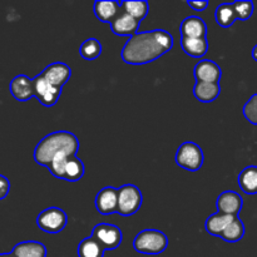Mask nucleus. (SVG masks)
Listing matches in <instances>:
<instances>
[{"label":"nucleus","mask_w":257,"mask_h":257,"mask_svg":"<svg viewBox=\"0 0 257 257\" xmlns=\"http://www.w3.org/2000/svg\"><path fill=\"white\" fill-rule=\"evenodd\" d=\"M122 10L135 18L138 22H142L146 18L148 13V3L140 0V2H132V0H127V2L120 3Z\"/></svg>","instance_id":"nucleus-26"},{"label":"nucleus","mask_w":257,"mask_h":257,"mask_svg":"<svg viewBox=\"0 0 257 257\" xmlns=\"http://www.w3.org/2000/svg\"><path fill=\"white\" fill-rule=\"evenodd\" d=\"M215 17L217 24L221 25L222 28H230L237 20L235 8H233L232 4H228V3L218 5L217 9H216Z\"/></svg>","instance_id":"nucleus-24"},{"label":"nucleus","mask_w":257,"mask_h":257,"mask_svg":"<svg viewBox=\"0 0 257 257\" xmlns=\"http://www.w3.org/2000/svg\"><path fill=\"white\" fill-rule=\"evenodd\" d=\"M104 247L94 237L84 238L78 246V257H104Z\"/></svg>","instance_id":"nucleus-22"},{"label":"nucleus","mask_w":257,"mask_h":257,"mask_svg":"<svg viewBox=\"0 0 257 257\" xmlns=\"http://www.w3.org/2000/svg\"><path fill=\"white\" fill-rule=\"evenodd\" d=\"M102 44L99 43V40H97L95 38H89V39L84 40L83 44L80 45L79 54L83 59L85 60H94L102 54Z\"/></svg>","instance_id":"nucleus-27"},{"label":"nucleus","mask_w":257,"mask_h":257,"mask_svg":"<svg viewBox=\"0 0 257 257\" xmlns=\"http://www.w3.org/2000/svg\"><path fill=\"white\" fill-rule=\"evenodd\" d=\"M122 10L119 2H114V0H98L94 3V14L100 22L103 23H110L112 24L113 20L118 17V14Z\"/></svg>","instance_id":"nucleus-16"},{"label":"nucleus","mask_w":257,"mask_h":257,"mask_svg":"<svg viewBox=\"0 0 257 257\" xmlns=\"http://www.w3.org/2000/svg\"><path fill=\"white\" fill-rule=\"evenodd\" d=\"M243 206V198L235 191H225L221 193L216 201V207L218 212L225 215L236 216L241 212Z\"/></svg>","instance_id":"nucleus-11"},{"label":"nucleus","mask_w":257,"mask_h":257,"mask_svg":"<svg viewBox=\"0 0 257 257\" xmlns=\"http://www.w3.org/2000/svg\"><path fill=\"white\" fill-rule=\"evenodd\" d=\"M187 4L196 12H203L208 7V2H205V0H200V2H191V0H188Z\"/></svg>","instance_id":"nucleus-31"},{"label":"nucleus","mask_w":257,"mask_h":257,"mask_svg":"<svg viewBox=\"0 0 257 257\" xmlns=\"http://www.w3.org/2000/svg\"><path fill=\"white\" fill-rule=\"evenodd\" d=\"M197 82H207V83H220L222 77V70L220 65L211 59H203L196 64L193 69Z\"/></svg>","instance_id":"nucleus-12"},{"label":"nucleus","mask_w":257,"mask_h":257,"mask_svg":"<svg viewBox=\"0 0 257 257\" xmlns=\"http://www.w3.org/2000/svg\"><path fill=\"white\" fill-rule=\"evenodd\" d=\"M221 93L220 83L196 82L193 87V95L202 103H212Z\"/></svg>","instance_id":"nucleus-17"},{"label":"nucleus","mask_w":257,"mask_h":257,"mask_svg":"<svg viewBox=\"0 0 257 257\" xmlns=\"http://www.w3.org/2000/svg\"><path fill=\"white\" fill-rule=\"evenodd\" d=\"M12 253L17 257H45L47 248L43 243L35 241H25L14 246Z\"/></svg>","instance_id":"nucleus-20"},{"label":"nucleus","mask_w":257,"mask_h":257,"mask_svg":"<svg viewBox=\"0 0 257 257\" xmlns=\"http://www.w3.org/2000/svg\"><path fill=\"white\" fill-rule=\"evenodd\" d=\"M238 186L247 195L257 193V166H248L238 175Z\"/></svg>","instance_id":"nucleus-21"},{"label":"nucleus","mask_w":257,"mask_h":257,"mask_svg":"<svg viewBox=\"0 0 257 257\" xmlns=\"http://www.w3.org/2000/svg\"><path fill=\"white\" fill-rule=\"evenodd\" d=\"M243 115L251 124L257 125V94H253L243 107Z\"/></svg>","instance_id":"nucleus-29"},{"label":"nucleus","mask_w":257,"mask_h":257,"mask_svg":"<svg viewBox=\"0 0 257 257\" xmlns=\"http://www.w3.org/2000/svg\"><path fill=\"white\" fill-rule=\"evenodd\" d=\"M181 47L190 57L201 58L207 53L208 42L206 38H182Z\"/></svg>","instance_id":"nucleus-19"},{"label":"nucleus","mask_w":257,"mask_h":257,"mask_svg":"<svg viewBox=\"0 0 257 257\" xmlns=\"http://www.w3.org/2000/svg\"><path fill=\"white\" fill-rule=\"evenodd\" d=\"M10 190V182L5 176L0 175V200H4Z\"/></svg>","instance_id":"nucleus-30"},{"label":"nucleus","mask_w":257,"mask_h":257,"mask_svg":"<svg viewBox=\"0 0 257 257\" xmlns=\"http://www.w3.org/2000/svg\"><path fill=\"white\" fill-rule=\"evenodd\" d=\"M79 150L78 137L68 131L49 133L39 141L34 150V161L40 166L49 167L50 162L59 155L77 156Z\"/></svg>","instance_id":"nucleus-2"},{"label":"nucleus","mask_w":257,"mask_h":257,"mask_svg":"<svg viewBox=\"0 0 257 257\" xmlns=\"http://www.w3.org/2000/svg\"><path fill=\"white\" fill-rule=\"evenodd\" d=\"M173 48V37L162 29L141 32L130 38L122 50L127 64L142 65L153 62Z\"/></svg>","instance_id":"nucleus-1"},{"label":"nucleus","mask_w":257,"mask_h":257,"mask_svg":"<svg viewBox=\"0 0 257 257\" xmlns=\"http://www.w3.org/2000/svg\"><path fill=\"white\" fill-rule=\"evenodd\" d=\"M84 163L82 162V160L78 158L77 156H72L65 166L63 180L68 181V182H77V181L82 180V177L84 176Z\"/></svg>","instance_id":"nucleus-23"},{"label":"nucleus","mask_w":257,"mask_h":257,"mask_svg":"<svg viewBox=\"0 0 257 257\" xmlns=\"http://www.w3.org/2000/svg\"><path fill=\"white\" fill-rule=\"evenodd\" d=\"M34 85V97L39 100V103L44 107H53L57 104L60 97L62 89L50 84L42 74L37 75L33 79Z\"/></svg>","instance_id":"nucleus-8"},{"label":"nucleus","mask_w":257,"mask_h":257,"mask_svg":"<svg viewBox=\"0 0 257 257\" xmlns=\"http://www.w3.org/2000/svg\"><path fill=\"white\" fill-rule=\"evenodd\" d=\"M236 218V216L225 215V213H213L210 217L206 220V231L210 235L216 236V237H221L223 231L227 228V226L232 222Z\"/></svg>","instance_id":"nucleus-18"},{"label":"nucleus","mask_w":257,"mask_h":257,"mask_svg":"<svg viewBox=\"0 0 257 257\" xmlns=\"http://www.w3.org/2000/svg\"><path fill=\"white\" fill-rule=\"evenodd\" d=\"M180 30L182 38H206L207 35V25L205 20L196 15L186 18L181 23Z\"/></svg>","instance_id":"nucleus-15"},{"label":"nucleus","mask_w":257,"mask_h":257,"mask_svg":"<svg viewBox=\"0 0 257 257\" xmlns=\"http://www.w3.org/2000/svg\"><path fill=\"white\" fill-rule=\"evenodd\" d=\"M140 24L141 23L133 17H131L128 13H125L124 10H120L118 17L110 24V28H112V32L114 34L120 35V37H133L138 33Z\"/></svg>","instance_id":"nucleus-14"},{"label":"nucleus","mask_w":257,"mask_h":257,"mask_svg":"<svg viewBox=\"0 0 257 257\" xmlns=\"http://www.w3.org/2000/svg\"><path fill=\"white\" fill-rule=\"evenodd\" d=\"M233 8H235L236 17L240 20H247L252 17L253 14V3L247 0V2H235L232 3Z\"/></svg>","instance_id":"nucleus-28"},{"label":"nucleus","mask_w":257,"mask_h":257,"mask_svg":"<svg viewBox=\"0 0 257 257\" xmlns=\"http://www.w3.org/2000/svg\"><path fill=\"white\" fill-rule=\"evenodd\" d=\"M92 237H94L104 247V250H115L119 247L123 241L120 228L109 223H99L94 226L92 231Z\"/></svg>","instance_id":"nucleus-7"},{"label":"nucleus","mask_w":257,"mask_h":257,"mask_svg":"<svg viewBox=\"0 0 257 257\" xmlns=\"http://www.w3.org/2000/svg\"><path fill=\"white\" fill-rule=\"evenodd\" d=\"M42 75L50 84L62 89L63 85L67 84L68 80L72 77V69L65 63H52L45 67V69L42 72Z\"/></svg>","instance_id":"nucleus-10"},{"label":"nucleus","mask_w":257,"mask_h":257,"mask_svg":"<svg viewBox=\"0 0 257 257\" xmlns=\"http://www.w3.org/2000/svg\"><path fill=\"white\" fill-rule=\"evenodd\" d=\"M10 94L18 100V102H28L30 98L34 97V85L33 79L24 74H19L14 77L9 85Z\"/></svg>","instance_id":"nucleus-13"},{"label":"nucleus","mask_w":257,"mask_h":257,"mask_svg":"<svg viewBox=\"0 0 257 257\" xmlns=\"http://www.w3.org/2000/svg\"><path fill=\"white\" fill-rule=\"evenodd\" d=\"M203 151L197 143L185 142L178 147L176 153V163L190 172H196L203 166Z\"/></svg>","instance_id":"nucleus-4"},{"label":"nucleus","mask_w":257,"mask_h":257,"mask_svg":"<svg viewBox=\"0 0 257 257\" xmlns=\"http://www.w3.org/2000/svg\"><path fill=\"white\" fill-rule=\"evenodd\" d=\"M68 216L62 208L49 207L39 213L37 217V225L47 233H59L65 228Z\"/></svg>","instance_id":"nucleus-6"},{"label":"nucleus","mask_w":257,"mask_h":257,"mask_svg":"<svg viewBox=\"0 0 257 257\" xmlns=\"http://www.w3.org/2000/svg\"><path fill=\"white\" fill-rule=\"evenodd\" d=\"M95 207L100 215L109 216L118 212V188L108 186L95 196Z\"/></svg>","instance_id":"nucleus-9"},{"label":"nucleus","mask_w":257,"mask_h":257,"mask_svg":"<svg viewBox=\"0 0 257 257\" xmlns=\"http://www.w3.org/2000/svg\"><path fill=\"white\" fill-rule=\"evenodd\" d=\"M245 225H243L242 221L240 220L238 217H236L230 225L227 226L225 231L222 232L221 235V238L226 242H230V243H235L238 242L243 238L245 236Z\"/></svg>","instance_id":"nucleus-25"},{"label":"nucleus","mask_w":257,"mask_h":257,"mask_svg":"<svg viewBox=\"0 0 257 257\" xmlns=\"http://www.w3.org/2000/svg\"><path fill=\"white\" fill-rule=\"evenodd\" d=\"M142 193L135 185H124L118 190V212L120 216L130 217L142 206Z\"/></svg>","instance_id":"nucleus-5"},{"label":"nucleus","mask_w":257,"mask_h":257,"mask_svg":"<svg viewBox=\"0 0 257 257\" xmlns=\"http://www.w3.org/2000/svg\"><path fill=\"white\" fill-rule=\"evenodd\" d=\"M252 58L257 62V45L252 49Z\"/></svg>","instance_id":"nucleus-32"},{"label":"nucleus","mask_w":257,"mask_h":257,"mask_svg":"<svg viewBox=\"0 0 257 257\" xmlns=\"http://www.w3.org/2000/svg\"><path fill=\"white\" fill-rule=\"evenodd\" d=\"M0 257H17L14 253H0Z\"/></svg>","instance_id":"nucleus-33"},{"label":"nucleus","mask_w":257,"mask_h":257,"mask_svg":"<svg viewBox=\"0 0 257 257\" xmlns=\"http://www.w3.org/2000/svg\"><path fill=\"white\" fill-rule=\"evenodd\" d=\"M167 246V236L158 230H143L133 240L135 251L143 255H160L165 252Z\"/></svg>","instance_id":"nucleus-3"}]
</instances>
